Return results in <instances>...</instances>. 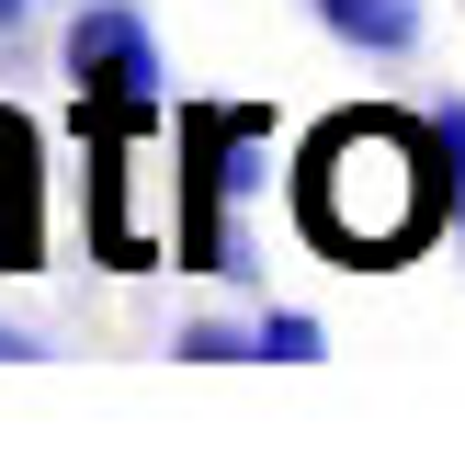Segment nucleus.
I'll use <instances>...</instances> for the list:
<instances>
[{"instance_id": "nucleus-1", "label": "nucleus", "mask_w": 465, "mask_h": 454, "mask_svg": "<svg viewBox=\"0 0 465 454\" xmlns=\"http://www.w3.org/2000/svg\"><path fill=\"white\" fill-rule=\"evenodd\" d=\"M295 227H307L330 262H409L420 239L454 227V182H443V136L431 114H330L295 159Z\"/></svg>"}, {"instance_id": "nucleus-2", "label": "nucleus", "mask_w": 465, "mask_h": 454, "mask_svg": "<svg viewBox=\"0 0 465 454\" xmlns=\"http://www.w3.org/2000/svg\"><path fill=\"white\" fill-rule=\"evenodd\" d=\"M272 136L262 103H182V216H171V262L182 272H250L239 239H227V193H250V148Z\"/></svg>"}, {"instance_id": "nucleus-3", "label": "nucleus", "mask_w": 465, "mask_h": 454, "mask_svg": "<svg viewBox=\"0 0 465 454\" xmlns=\"http://www.w3.org/2000/svg\"><path fill=\"white\" fill-rule=\"evenodd\" d=\"M57 68H68V91H80L91 136H148L159 114H171V68H159V35H148L136 0H80Z\"/></svg>"}, {"instance_id": "nucleus-4", "label": "nucleus", "mask_w": 465, "mask_h": 454, "mask_svg": "<svg viewBox=\"0 0 465 454\" xmlns=\"http://www.w3.org/2000/svg\"><path fill=\"white\" fill-rule=\"evenodd\" d=\"M318 35H341L352 57H409L420 45V0H307Z\"/></svg>"}, {"instance_id": "nucleus-5", "label": "nucleus", "mask_w": 465, "mask_h": 454, "mask_svg": "<svg viewBox=\"0 0 465 454\" xmlns=\"http://www.w3.org/2000/svg\"><path fill=\"white\" fill-rule=\"evenodd\" d=\"M171 352H193V363H250V352H262V318H250V330H227V318H193Z\"/></svg>"}, {"instance_id": "nucleus-6", "label": "nucleus", "mask_w": 465, "mask_h": 454, "mask_svg": "<svg viewBox=\"0 0 465 454\" xmlns=\"http://www.w3.org/2000/svg\"><path fill=\"white\" fill-rule=\"evenodd\" d=\"M318 352H330V340H318L307 307H272V318H262V363H318Z\"/></svg>"}, {"instance_id": "nucleus-7", "label": "nucleus", "mask_w": 465, "mask_h": 454, "mask_svg": "<svg viewBox=\"0 0 465 454\" xmlns=\"http://www.w3.org/2000/svg\"><path fill=\"white\" fill-rule=\"evenodd\" d=\"M23 12H35V0H0V35H12V23H23Z\"/></svg>"}, {"instance_id": "nucleus-8", "label": "nucleus", "mask_w": 465, "mask_h": 454, "mask_svg": "<svg viewBox=\"0 0 465 454\" xmlns=\"http://www.w3.org/2000/svg\"><path fill=\"white\" fill-rule=\"evenodd\" d=\"M12 352H35V340H23V330H0V363H12Z\"/></svg>"}]
</instances>
